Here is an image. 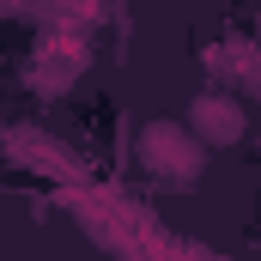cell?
I'll use <instances>...</instances> for the list:
<instances>
[{
	"instance_id": "cell-1",
	"label": "cell",
	"mask_w": 261,
	"mask_h": 261,
	"mask_svg": "<svg viewBox=\"0 0 261 261\" xmlns=\"http://www.w3.org/2000/svg\"><path fill=\"white\" fill-rule=\"evenodd\" d=\"M200 134L176 128V122H152V128L140 134V158H146V170H158L164 182H195L200 176Z\"/></svg>"
},
{
	"instance_id": "cell-2",
	"label": "cell",
	"mask_w": 261,
	"mask_h": 261,
	"mask_svg": "<svg viewBox=\"0 0 261 261\" xmlns=\"http://www.w3.org/2000/svg\"><path fill=\"white\" fill-rule=\"evenodd\" d=\"M195 134L206 140V146H231L237 134H243V103L237 97H225V91H206V97H195Z\"/></svg>"
}]
</instances>
